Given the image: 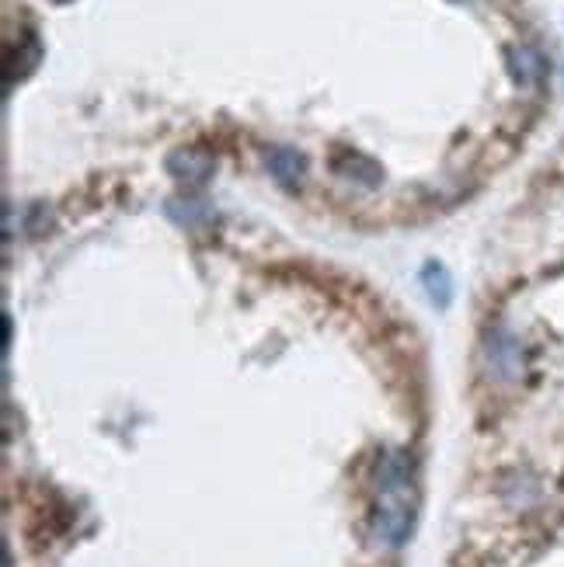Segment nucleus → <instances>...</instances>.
Returning a JSON list of instances; mask_svg holds the SVG:
<instances>
[{
  "label": "nucleus",
  "mask_w": 564,
  "mask_h": 567,
  "mask_svg": "<svg viewBox=\"0 0 564 567\" xmlns=\"http://www.w3.org/2000/svg\"><path fill=\"white\" fill-rule=\"evenodd\" d=\"M335 171L341 178H349L356 185H366V188H373L383 182V171L377 167V161H370L366 154H356V151H341L335 157Z\"/></svg>",
  "instance_id": "nucleus-7"
},
{
  "label": "nucleus",
  "mask_w": 564,
  "mask_h": 567,
  "mask_svg": "<svg viewBox=\"0 0 564 567\" xmlns=\"http://www.w3.org/2000/svg\"><path fill=\"white\" fill-rule=\"evenodd\" d=\"M167 213L175 216L178 224H188V227H192V224H199V219H206V216H209V209H206L203 203H195V199H188V206H185V209H178L175 203H171V206H167Z\"/></svg>",
  "instance_id": "nucleus-8"
},
{
  "label": "nucleus",
  "mask_w": 564,
  "mask_h": 567,
  "mask_svg": "<svg viewBox=\"0 0 564 567\" xmlns=\"http://www.w3.org/2000/svg\"><path fill=\"white\" fill-rule=\"evenodd\" d=\"M57 4H66V0H57Z\"/></svg>",
  "instance_id": "nucleus-9"
},
{
  "label": "nucleus",
  "mask_w": 564,
  "mask_h": 567,
  "mask_svg": "<svg viewBox=\"0 0 564 567\" xmlns=\"http://www.w3.org/2000/svg\"><path fill=\"white\" fill-rule=\"evenodd\" d=\"M419 519V484H414V463L404 450L383 453L377 463V508H373V536L387 550H398L411 539Z\"/></svg>",
  "instance_id": "nucleus-1"
},
{
  "label": "nucleus",
  "mask_w": 564,
  "mask_h": 567,
  "mask_svg": "<svg viewBox=\"0 0 564 567\" xmlns=\"http://www.w3.org/2000/svg\"><path fill=\"white\" fill-rule=\"evenodd\" d=\"M265 164H268V175L286 188H297L307 175V157L300 151H293V146H273V151L265 154Z\"/></svg>",
  "instance_id": "nucleus-4"
},
{
  "label": "nucleus",
  "mask_w": 564,
  "mask_h": 567,
  "mask_svg": "<svg viewBox=\"0 0 564 567\" xmlns=\"http://www.w3.org/2000/svg\"><path fill=\"white\" fill-rule=\"evenodd\" d=\"M488 373L495 380H516L523 373V352L520 341L509 334H495L488 341Z\"/></svg>",
  "instance_id": "nucleus-3"
},
{
  "label": "nucleus",
  "mask_w": 564,
  "mask_h": 567,
  "mask_svg": "<svg viewBox=\"0 0 564 567\" xmlns=\"http://www.w3.org/2000/svg\"><path fill=\"white\" fill-rule=\"evenodd\" d=\"M213 171H216V161L203 146H182V151L167 154V175L182 185L199 188L213 178Z\"/></svg>",
  "instance_id": "nucleus-2"
},
{
  "label": "nucleus",
  "mask_w": 564,
  "mask_h": 567,
  "mask_svg": "<svg viewBox=\"0 0 564 567\" xmlns=\"http://www.w3.org/2000/svg\"><path fill=\"white\" fill-rule=\"evenodd\" d=\"M509 73L520 87H536L547 78V60L533 45L509 49Z\"/></svg>",
  "instance_id": "nucleus-5"
},
{
  "label": "nucleus",
  "mask_w": 564,
  "mask_h": 567,
  "mask_svg": "<svg viewBox=\"0 0 564 567\" xmlns=\"http://www.w3.org/2000/svg\"><path fill=\"white\" fill-rule=\"evenodd\" d=\"M42 60V45L35 35H24L18 42V49H8L4 56V87H11L14 81H24L35 70V63Z\"/></svg>",
  "instance_id": "nucleus-6"
}]
</instances>
